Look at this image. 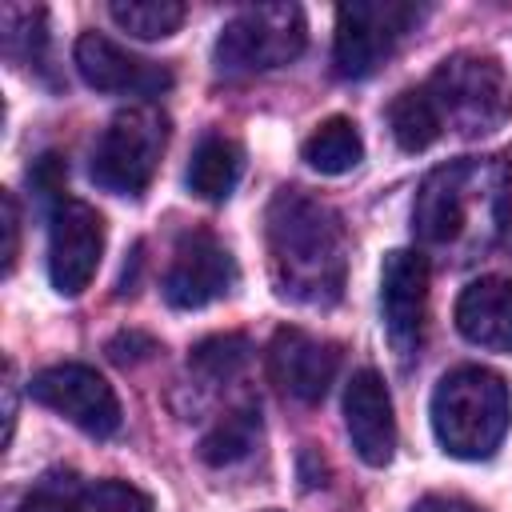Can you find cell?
Returning <instances> with one entry per match:
<instances>
[{
    "instance_id": "cell-12",
    "label": "cell",
    "mask_w": 512,
    "mask_h": 512,
    "mask_svg": "<svg viewBox=\"0 0 512 512\" xmlns=\"http://www.w3.org/2000/svg\"><path fill=\"white\" fill-rule=\"evenodd\" d=\"M336 372H340V348L332 340H320L304 328H276L272 332L268 376L284 396H292L300 404H316L332 388Z\"/></svg>"
},
{
    "instance_id": "cell-15",
    "label": "cell",
    "mask_w": 512,
    "mask_h": 512,
    "mask_svg": "<svg viewBox=\"0 0 512 512\" xmlns=\"http://www.w3.org/2000/svg\"><path fill=\"white\" fill-rule=\"evenodd\" d=\"M456 328L468 344L512 356V280L480 276L456 296Z\"/></svg>"
},
{
    "instance_id": "cell-6",
    "label": "cell",
    "mask_w": 512,
    "mask_h": 512,
    "mask_svg": "<svg viewBox=\"0 0 512 512\" xmlns=\"http://www.w3.org/2000/svg\"><path fill=\"white\" fill-rule=\"evenodd\" d=\"M164 144H168V116L156 104H132L116 112L100 132L88 172L104 192L140 196L160 168Z\"/></svg>"
},
{
    "instance_id": "cell-9",
    "label": "cell",
    "mask_w": 512,
    "mask_h": 512,
    "mask_svg": "<svg viewBox=\"0 0 512 512\" xmlns=\"http://www.w3.org/2000/svg\"><path fill=\"white\" fill-rule=\"evenodd\" d=\"M28 396L88 436H112L120 428V400L112 384L88 364H52L28 380Z\"/></svg>"
},
{
    "instance_id": "cell-22",
    "label": "cell",
    "mask_w": 512,
    "mask_h": 512,
    "mask_svg": "<svg viewBox=\"0 0 512 512\" xmlns=\"http://www.w3.org/2000/svg\"><path fill=\"white\" fill-rule=\"evenodd\" d=\"M44 8H4V52L20 64H40L48 48Z\"/></svg>"
},
{
    "instance_id": "cell-20",
    "label": "cell",
    "mask_w": 512,
    "mask_h": 512,
    "mask_svg": "<svg viewBox=\"0 0 512 512\" xmlns=\"http://www.w3.org/2000/svg\"><path fill=\"white\" fill-rule=\"evenodd\" d=\"M108 16L136 40H164L184 24L188 8L180 0H116Z\"/></svg>"
},
{
    "instance_id": "cell-27",
    "label": "cell",
    "mask_w": 512,
    "mask_h": 512,
    "mask_svg": "<svg viewBox=\"0 0 512 512\" xmlns=\"http://www.w3.org/2000/svg\"><path fill=\"white\" fill-rule=\"evenodd\" d=\"M4 272L12 276L16 272V256H20V208H16V196L4 192Z\"/></svg>"
},
{
    "instance_id": "cell-11",
    "label": "cell",
    "mask_w": 512,
    "mask_h": 512,
    "mask_svg": "<svg viewBox=\"0 0 512 512\" xmlns=\"http://www.w3.org/2000/svg\"><path fill=\"white\" fill-rule=\"evenodd\" d=\"M380 316L392 348L412 356L424 340L428 316V260L412 248H392L380 268Z\"/></svg>"
},
{
    "instance_id": "cell-17",
    "label": "cell",
    "mask_w": 512,
    "mask_h": 512,
    "mask_svg": "<svg viewBox=\"0 0 512 512\" xmlns=\"http://www.w3.org/2000/svg\"><path fill=\"white\" fill-rule=\"evenodd\" d=\"M256 444H260V408L256 404H240L224 420H216L212 432H204L200 460L208 468H232V464L248 460Z\"/></svg>"
},
{
    "instance_id": "cell-10",
    "label": "cell",
    "mask_w": 512,
    "mask_h": 512,
    "mask_svg": "<svg viewBox=\"0 0 512 512\" xmlns=\"http://www.w3.org/2000/svg\"><path fill=\"white\" fill-rule=\"evenodd\" d=\"M236 280H240V268L212 232H184L164 272V300L172 308L192 312L224 300L236 288Z\"/></svg>"
},
{
    "instance_id": "cell-16",
    "label": "cell",
    "mask_w": 512,
    "mask_h": 512,
    "mask_svg": "<svg viewBox=\"0 0 512 512\" xmlns=\"http://www.w3.org/2000/svg\"><path fill=\"white\" fill-rule=\"evenodd\" d=\"M240 172H244V152H240V144L228 140V136H204V140L196 144L192 160H188L184 184H188L192 196L220 204V200L232 196Z\"/></svg>"
},
{
    "instance_id": "cell-18",
    "label": "cell",
    "mask_w": 512,
    "mask_h": 512,
    "mask_svg": "<svg viewBox=\"0 0 512 512\" xmlns=\"http://www.w3.org/2000/svg\"><path fill=\"white\" fill-rule=\"evenodd\" d=\"M388 128L396 136V144L404 152H424L444 136V120L432 104V96L420 88H404L392 104H388Z\"/></svg>"
},
{
    "instance_id": "cell-25",
    "label": "cell",
    "mask_w": 512,
    "mask_h": 512,
    "mask_svg": "<svg viewBox=\"0 0 512 512\" xmlns=\"http://www.w3.org/2000/svg\"><path fill=\"white\" fill-rule=\"evenodd\" d=\"M152 352H160V344H156L148 332H136V328H124V332H116V336L108 340V360L120 364V368L140 364V360H148Z\"/></svg>"
},
{
    "instance_id": "cell-26",
    "label": "cell",
    "mask_w": 512,
    "mask_h": 512,
    "mask_svg": "<svg viewBox=\"0 0 512 512\" xmlns=\"http://www.w3.org/2000/svg\"><path fill=\"white\" fill-rule=\"evenodd\" d=\"M28 180H32V188L44 196V200H64V180H68V168H64V160L56 156V152H44L32 168H28Z\"/></svg>"
},
{
    "instance_id": "cell-5",
    "label": "cell",
    "mask_w": 512,
    "mask_h": 512,
    "mask_svg": "<svg viewBox=\"0 0 512 512\" xmlns=\"http://www.w3.org/2000/svg\"><path fill=\"white\" fill-rule=\"evenodd\" d=\"M308 44V24L296 4H256L236 12L212 48L216 72L224 76H256L292 64Z\"/></svg>"
},
{
    "instance_id": "cell-28",
    "label": "cell",
    "mask_w": 512,
    "mask_h": 512,
    "mask_svg": "<svg viewBox=\"0 0 512 512\" xmlns=\"http://www.w3.org/2000/svg\"><path fill=\"white\" fill-rule=\"evenodd\" d=\"M412 512H480V508L460 496H424L412 504Z\"/></svg>"
},
{
    "instance_id": "cell-23",
    "label": "cell",
    "mask_w": 512,
    "mask_h": 512,
    "mask_svg": "<svg viewBox=\"0 0 512 512\" xmlns=\"http://www.w3.org/2000/svg\"><path fill=\"white\" fill-rule=\"evenodd\" d=\"M80 492H84V484L72 472H48V476H40L24 492V500L16 504V512H76Z\"/></svg>"
},
{
    "instance_id": "cell-29",
    "label": "cell",
    "mask_w": 512,
    "mask_h": 512,
    "mask_svg": "<svg viewBox=\"0 0 512 512\" xmlns=\"http://www.w3.org/2000/svg\"><path fill=\"white\" fill-rule=\"evenodd\" d=\"M268 512H276V508H268Z\"/></svg>"
},
{
    "instance_id": "cell-3",
    "label": "cell",
    "mask_w": 512,
    "mask_h": 512,
    "mask_svg": "<svg viewBox=\"0 0 512 512\" xmlns=\"http://www.w3.org/2000/svg\"><path fill=\"white\" fill-rule=\"evenodd\" d=\"M432 432L456 460H488L512 424V396L504 376L480 364H460L440 376L432 392Z\"/></svg>"
},
{
    "instance_id": "cell-13",
    "label": "cell",
    "mask_w": 512,
    "mask_h": 512,
    "mask_svg": "<svg viewBox=\"0 0 512 512\" xmlns=\"http://www.w3.org/2000/svg\"><path fill=\"white\" fill-rule=\"evenodd\" d=\"M72 64L80 72V80L96 92H128V96H160L172 88V72L156 60H140L128 48H120L116 40L100 36V32H84L72 48Z\"/></svg>"
},
{
    "instance_id": "cell-21",
    "label": "cell",
    "mask_w": 512,
    "mask_h": 512,
    "mask_svg": "<svg viewBox=\"0 0 512 512\" xmlns=\"http://www.w3.org/2000/svg\"><path fill=\"white\" fill-rule=\"evenodd\" d=\"M248 360H252V340L240 336V332H220V336H208V340H200L192 348L188 368L196 376L220 384V380H232Z\"/></svg>"
},
{
    "instance_id": "cell-14",
    "label": "cell",
    "mask_w": 512,
    "mask_h": 512,
    "mask_svg": "<svg viewBox=\"0 0 512 512\" xmlns=\"http://www.w3.org/2000/svg\"><path fill=\"white\" fill-rule=\"evenodd\" d=\"M344 428L356 448V456L372 468H384L396 452V416L392 396L384 388V376L372 368L352 372L344 388Z\"/></svg>"
},
{
    "instance_id": "cell-19",
    "label": "cell",
    "mask_w": 512,
    "mask_h": 512,
    "mask_svg": "<svg viewBox=\"0 0 512 512\" xmlns=\"http://www.w3.org/2000/svg\"><path fill=\"white\" fill-rule=\"evenodd\" d=\"M304 160L320 176H344L364 160V140L348 116H332L304 140Z\"/></svg>"
},
{
    "instance_id": "cell-8",
    "label": "cell",
    "mask_w": 512,
    "mask_h": 512,
    "mask_svg": "<svg viewBox=\"0 0 512 512\" xmlns=\"http://www.w3.org/2000/svg\"><path fill=\"white\" fill-rule=\"evenodd\" d=\"M104 256V216L76 200L64 196L48 208V280L60 296H80Z\"/></svg>"
},
{
    "instance_id": "cell-24",
    "label": "cell",
    "mask_w": 512,
    "mask_h": 512,
    "mask_svg": "<svg viewBox=\"0 0 512 512\" xmlns=\"http://www.w3.org/2000/svg\"><path fill=\"white\" fill-rule=\"evenodd\" d=\"M76 512H152V500L128 480H96L84 484Z\"/></svg>"
},
{
    "instance_id": "cell-2",
    "label": "cell",
    "mask_w": 512,
    "mask_h": 512,
    "mask_svg": "<svg viewBox=\"0 0 512 512\" xmlns=\"http://www.w3.org/2000/svg\"><path fill=\"white\" fill-rule=\"evenodd\" d=\"M512 212V168L504 156H464L432 168L412 200V232L428 248H488Z\"/></svg>"
},
{
    "instance_id": "cell-7",
    "label": "cell",
    "mask_w": 512,
    "mask_h": 512,
    "mask_svg": "<svg viewBox=\"0 0 512 512\" xmlns=\"http://www.w3.org/2000/svg\"><path fill=\"white\" fill-rule=\"evenodd\" d=\"M420 8L408 0H352L336 8V40H332V64L344 80L372 76L396 44L416 28Z\"/></svg>"
},
{
    "instance_id": "cell-1",
    "label": "cell",
    "mask_w": 512,
    "mask_h": 512,
    "mask_svg": "<svg viewBox=\"0 0 512 512\" xmlns=\"http://www.w3.org/2000/svg\"><path fill=\"white\" fill-rule=\"evenodd\" d=\"M268 268L284 300L328 308L344 292L348 236L340 216L304 188H280L264 212Z\"/></svg>"
},
{
    "instance_id": "cell-4",
    "label": "cell",
    "mask_w": 512,
    "mask_h": 512,
    "mask_svg": "<svg viewBox=\"0 0 512 512\" xmlns=\"http://www.w3.org/2000/svg\"><path fill=\"white\" fill-rule=\"evenodd\" d=\"M424 92L432 96L444 128H456L460 136L496 132L512 116V80L492 56L456 52L440 60Z\"/></svg>"
}]
</instances>
